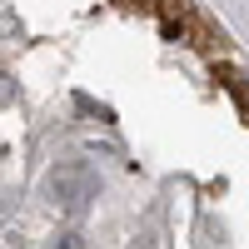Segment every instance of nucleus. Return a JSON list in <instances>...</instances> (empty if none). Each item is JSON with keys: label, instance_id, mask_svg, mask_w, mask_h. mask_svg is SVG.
Instances as JSON below:
<instances>
[{"label": "nucleus", "instance_id": "1", "mask_svg": "<svg viewBox=\"0 0 249 249\" xmlns=\"http://www.w3.org/2000/svg\"><path fill=\"white\" fill-rule=\"evenodd\" d=\"M55 249H85V239H80V234H60V244Z\"/></svg>", "mask_w": 249, "mask_h": 249}, {"label": "nucleus", "instance_id": "2", "mask_svg": "<svg viewBox=\"0 0 249 249\" xmlns=\"http://www.w3.org/2000/svg\"><path fill=\"white\" fill-rule=\"evenodd\" d=\"M10 90H15V85H10V75L0 70V105H5V100H10Z\"/></svg>", "mask_w": 249, "mask_h": 249}, {"label": "nucleus", "instance_id": "3", "mask_svg": "<svg viewBox=\"0 0 249 249\" xmlns=\"http://www.w3.org/2000/svg\"><path fill=\"white\" fill-rule=\"evenodd\" d=\"M124 5H135V0H124Z\"/></svg>", "mask_w": 249, "mask_h": 249}]
</instances>
